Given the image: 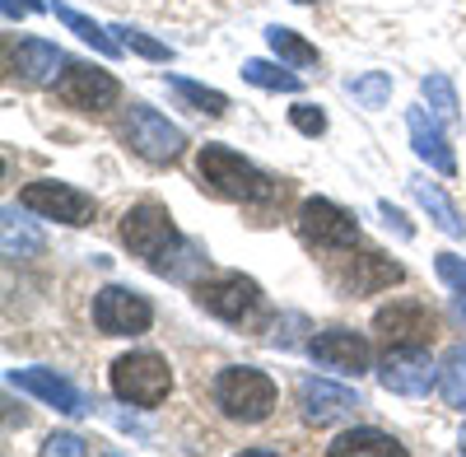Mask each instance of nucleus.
I'll return each instance as SVG.
<instances>
[{
    "mask_svg": "<svg viewBox=\"0 0 466 457\" xmlns=\"http://www.w3.org/2000/svg\"><path fill=\"white\" fill-rule=\"evenodd\" d=\"M197 173H201V182L210 187V192L224 197V201L266 206V201L280 197V182L266 178L257 164H248L238 149H228V145H206L201 159H197Z\"/></svg>",
    "mask_w": 466,
    "mask_h": 457,
    "instance_id": "1",
    "label": "nucleus"
},
{
    "mask_svg": "<svg viewBox=\"0 0 466 457\" xmlns=\"http://www.w3.org/2000/svg\"><path fill=\"white\" fill-rule=\"evenodd\" d=\"M122 243H127L136 257H145L154 271H168L173 252L182 248V234H177V224H173V215H168L164 206L145 201V206H131V210L122 215Z\"/></svg>",
    "mask_w": 466,
    "mask_h": 457,
    "instance_id": "2",
    "label": "nucleus"
},
{
    "mask_svg": "<svg viewBox=\"0 0 466 457\" xmlns=\"http://www.w3.org/2000/svg\"><path fill=\"white\" fill-rule=\"evenodd\" d=\"M215 406L228 415V421H243V425H257L276 411V383L261 373V369H224L215 378Z\"/></svg>",
    "mask_w": 466,
    "mask_h": 457,
    "instance_id": "3",
    "label": "nucleus"
},
{
    "mask_svg": "<svg viewBox=\"0 0 466 457\" xmlns=\"http://www.w3.org/2000/svg\"><path fill=\"white\" fill-rule=\"evenodd\" d=\"M112 392L122 401H131V406L149 411L173 392V373L154 350H136V355H122L112 364Z\"/></svg>",
    "mask_w": 466,
    "mask_h": 457,
    "instance_id": "4",
    "label": "nucleus"
},
{
    "mask_svg": "<svg viewBox=\"0 0 466 457\" xmlns=\"http://www.w3.org/2000/svg\"><path fill=\"white\" fill-rule=\"evenodd\" d=\"M197 303L219 322H252L261 313V289L238 271H219L210 280H197Z\"/></svg>",
    "mask_w": 466,
    "mask_h": 457,
    "instance_id": "5",
    "label": "nucleus"
},
{
    "mask_svg": "<svg viewBox=\"0 0 466 457\" xmlns=\"http://www.w3.org/2000/svg\"><path fill=\"white\" fill-rule=\"evenodd\" d=\"M127 145L149 164H168V159L182 155L187 136H182V127H173L164 117V112H154L149 103H131V112H127Z\"/></svg>",
    "mask_w": 466,
    "mask_h": 457,
    "instance_id": "6",
    "label": "nucleus"
},
{
    "mask_svg": "<svg viewBox=\"0 0 466 457\" xmlns=\"http://www.w3.org/2000/svg\"><path fill=\"white\" fill-rule=\"evenodd\" d=\"M19 206L43 215V219H61V224H94V215H98L94 197H85L80 187H70V182H52V178L28 182L19 192Z\"/></svg>",
    "mask_w": 466,
    "mask_h": 457,
    "instance_id": "7",
    "label": "nucleus"
},
{
    "mask_svg": "<svg viewBox=\"0 0 466 457\" xmlns=\"http://www.w3.org/2000/svg\"><path fill=\"white\" fill-rule=\"evenodd\" d=\"M373 331L387 340V350H420L434 340V313L415 299H397L387 309H378Z\"/></svg>",
    "mask_w": 466,
    "mask_h": 457,
    "instance_id": "8",
    "label": "nucleus"
},
{
    "mask_svg": "<svg viewBox=\"0 0 466 457\" xmlns=\"http://www.w3.org/2000/svg\"><path fill=\"white\" fill-rule=\"evenodd\" d=\"M56 94L80 112H107V107H116V98H122V85H116L107 70H94L89 61H66L61 80H56Z\"/></svg>",
    "mask_w": 466,
    "mask_h": 457,
    "instance_id": "9",
    "label": "nucleus"
},
{
    "mask_svg": "<svg viewBox=\"0 0 466 457\" xmlns=\"http://www.w3.org/2000/svg\"><path fill=\"white\" fill-rule=\"evenodd\" d=\"M94 322H98V331H107V336H140V331H149L154 309H149L145 294L122 289V285H107V289H98V299H94Z\"/></svg>",
    "mask_w": 466,
    "mask_h": 457,
    "instance_id": "10",
    "label": "nucleus"
},
{
    "mask_svg": "<svg viewBox=\"0 0 466 457\" xmlns=\"http://www.w3.org/2000/svg\"><path fill=\"white\" fill-rule=\"evenodd\" d=\"M299 234L313 243V248H350L360 239V224H355V215L350 210H340L336 201H327V197H308L303 201V210H299Z\"/></svg>",
    "mask_w": 466,
    "mask_h": 457,
    "instance_id": "11",
    "label": "nucleus"
},
{
    "mask_svg": "<svg viewBox=\"0 0 466 457\" xmlns=\"http://www.w3.org/2000/svg\"><path fill=\"white\" fill-rule=\"evenodd\" d=\"M308 350H313L318 364L340 369V373H364V369L373 364L369 340H364L360 331H350V327H327V331H318L313 340H308Z\"/></svg>",
    "mask_w": 466,
    "mask_h": 457,
    "instance_id": "12",
    "label": "nucleus"
},
{
    "mask_svg": "<svg viewBox=\"0 0 466 457\" xmlns=\"http://www.w3.org/2000/svg\"><path fill=\"white\" fill-rule=\"evenodd\" d=\"M331 280L345 289V294H378L387 285H397L401 280V266L397 261H387L382 252H355V257H345V266H331Z\"/></svg>",
    "mask_w": 466,
    "mask_h": 457,
    "instance_id": "13",
    "label": "nucleus"
},
{
    "mask_svg": "<svg viewBox=\"0 0 466 457\" xmlns=\"http://www.w3.org/2000/svg\"><path fill=\"white\" fill-rule=\"evenodd\" d=\"M299 406L308 425H336L350 411H360V392H350L340 383H327V378H303L299 383Z\"/></svg>",
    "mask_w": 466,
    "mask_h": 457,
    "instance_id": "14",
    "label": "nucleus"
},
{
    "mask_svg": "<svg viewBox=\"0 0 466 457\" xmlns=\"http://www.w3.org/2000/svg\"><path fill=\"white\" fill-rule=\"evenodd\" d=\"M378 383L387 392H397V397H430V388L439 383V373H434L430 355H420V350H392V355H387V364L378 369Z\"/></svg>",
    "mask_w": 466,
    "mask_h": 457,
    "instance_id": "15",
    "label": "nucleus"
},
{
    "mask_svg": "<svg viewBox=\"0 0 466 457\" xmlns=\"http://www.w3.org/2000/svg\"><path fill=\"white\" fill-rule=\"evenodd\" d=\"M10 388H19V392H28L37 401L56 406L61 415H85L89 411V401L80 397V388H70L66 378H56L52 369H10Z\"/></svg>",
    "mask_w": 466,
    "mask_h": 457,
    "instance_id": "16",
    "label": "nucleus"
},
{
    "mask_svg": "<svg viewBox=\"0 0 466 457\" xmlns=\"http://www.w3.org/2000/svg\"><path fill=\"white\" fill-rule=\"evenodd\" d=\"M406 127H410V145H415V155L430 164V168H439V173H457V159H452V145H448V136L439 131V112H424V107H410L406 112Z\"/></svg>",
    "mask_w": 466,
    "mask_h": 457,
    "instance_id": "17",
    "label": "nucleus"
},
{
    "mask_svg": "<svg viewBox=\"0 0 466 457\" xmlns=\"http://www.w3.org/2000/svg\"><path fill=\"white\" fill-rule=\"evenodd\" d=\"M15 66H19V75H24L28 85H56L66 56H61L56 43H43V37H24L19 52H15Z\"/></svg>",
    "mask_w": 466,
    "mask_h": 457,
    "instance_id": "18",
    "label": "nucleus"
},
{
    "mask_svg": "<svg viewBox=\"0 0 466 457\" xmlns=\"http://www.w3.org/2000/svg\"><path fill=\"white\" fill-rule=\"evenodd\" d=\"M327 452L331 457H401L406 448L382 430H345L336 443H327Z\"/></svg>",
    "mask_w": 466,
    "mask_h": 457,
    "instance_id": "19",
    "label": "nucleus"
},
{
    "mask_svg": "<svg viewBox=\"0 0 466 457\" xmlns=\"http://www.w3.org/2000/svg\"><path fill=\"white\" fill-rule=\"evenodd\" d=\"M410 192H415V201H420L424 210H430V219L443 228V234H452V239H461V234H466V224H461L457 206L448 201V192H443L439 182H424V178H415V182H410Z\"/></svg>",
    "mask_w": 466,
    "mask_h": 457,
    "instance_id": "20",
    "label": "nucleus"
},
{
    "mask_svg": "<svg viewBox=\"0 0 466 457\" xmlns=\"http://www.w3.org/2000/svg\"><path fill=\"white\" fill-rule=\"evenodd\" d=\"M243 80L257 85V89H270V94H299V75H289L276 61H261V56L243 61Z\"/></svg>",
    "mask_w": 466,
    "mask_h": 457,
    "instance_id": "21",
    "label": "nucleus"
},
{
    "mask_svg": "<svg viewBox=\"0 0 466 457\" xmlns=\"http://www.w3.org/2000/svg\"><path fill=\"white\" fill-rule=\"evenodd\" d=\"M52 10H56V19H61L70 33H80L85 43H94V52H103V56H116V52H122V43H116V37H107V28H98L89 15L70 10V5H52Z\"/></svg>",
    "mask_w": 466,
    "mask_h": 457,
    "instance_id": "22",
    "label": "nucleus"
},
{
    "mask_svg": "<svg viewBox=\"0 0 466 457\" xmlns=\"http://www.w3.org/2000/svg\"><path fill=\"white\" fill-rule=\"evenodd\" d=\"M439 392H443L448 406L466 411V346H452L448 350V360L439 369Z\"/></svg>",
    "mask_w": 466,
    "mask_h": 457,
    "instance_id": "23",
    "label": "nucleus"
},
{
    "mask_svg": "<svg viewBox=\"0 0 466 457\" xmlns=\"http://www.w3.org/2000/svg\"><path fill=\"white\" fill-rule=\"evenodd\" d=\"M266 43H270V52H276L280 61H289V66H318V47L303 43L294 28H280V24L266 28Z\"/></svg>",
    "mask_w": 466,
    "mask_h": 457,
    "instance_id": "24",
    "label": "nucleus"
},
{
    "mask_svg": "<svg viewBox=\"0 0 466 457\" xmlns=\"http://www.w3.org/2000/svg\"><path fill=\"white\" fill-rule=\"evenodd\" d=\"M345 89H350V98H355L360 107H387V98H392V75L369 70V75H355Z\"/></svg>",
    "mask_w": 466,
    "mask_h": 457,
    "instance_id": "25",
    "label": "nucleus"
},
{
    "mask_svg": "<svg viewBox=\"0 0 466 457\" xmlns=\"http://www.w3.org/2000/svg\"><path fill=\"white\" fill-rule=\"evenodd\" d=\"M168 85H173V94L177 98H187L197 112H210V117H219V112H228V98L219 94V89H206V85H191V80H182V75H168Z\"/></svg>",
    "mask_w": 466,
    "mask_h": 457,
    "instance_id": "26",
    "label": "nucleus"
},
{
    "mask_svg": "<svg viewBox=\"0 0 466 457\" xmlns=\"http://www.w3.org/2000/svg\"><path fill=\"white\" fill-rule=\"evenodd\" d=\"M420 94L430 98V107L439 112V122H457V89H452L448 75H424Z\"/></svg>",
    "mask_w": 466,
    "mask_h": 457,
    "instance_id": "27",
    "label": "nucleus"
},
{
    "mask_svg": "<svg viewBox=\"0 0 466 457\" xmlns=\"http://www.w3.org/2000/svg\"><path fill=\"white\" fill-rule=\"evenodd\" d=\"M434 271H439V280L452 289L457 313L466 318V261H461V257H452V252H439V257H434Z\"/></svg>",
    "mask_w": 466,
    "mask_h": 457,
    "instance_id": "28",
    "label": "nucleus"
},
{
    "mask_svg": "<svg viewBox=\"0 0 466 457\" xmlns=\"http://www.w3.org/2000/svg\"><path fill=\"white\" fill-rule=\"evenodd\" d=\"M28 252H43V234L19 224L15 210H5V257H28Z\"/></svg>",
    "mask_w": 466,
    "mask_h": 457,
    "instance_id": "29",
    "label": "nucleus"
},
{
    "mask_svg": "<svg viewBox=\"0 0 466 457\" xmlns=\"http://www.w3.org/2000/svg\"><path fill=\"white\" fill-rule=\"evenodd\" d=\"M112 33H122L116 43H122L127 52H136V56H149V61H173V52H168L164 43H154L149 33H136V28H112Z\"/></svg>",
    "mask_w": 466,
    "mask_h": 457,
    "instance_id": "30",
    "label": "nucleus"
},
{
    "mask_svg": "<svg viewBox=\"0 0 466 457\" xmlns=\"http://www.w3.org/2000/svg\"><path fill=\"white\" fill-rule=\"evenodd\" d=\"M289 122H294V131H303V136H322V131H327L322 107H313V103H299V107H289Z\"/></svg>",
    "mask_w": 466,
    "mask_h": 457,
    "instance_id": "31",
    "label": "nucleus"
},
{
    "mask_svg": "<svg viewBox=\"0 0 466 457\" xmlns=\"http://www.w3.org/2000/svg\"><path fill=\"white\" fill-rule=\"evenodd\" d=\"M43 452H47V457H56V452H70V457H80V452H89V443H85L80 434H52V439L43 443Z\"/></svg>",
    "mask_w": 466,
    "mask_h": 457,
    "instance_id": "32",
    "label": "nucleus"
},
{
    "mask_svg": "<svg viewBox=\"0 0 466 457\" xmlns=\"http://www.w3.org/2000/svg\"><path fill=\"white\" fill-rule=\"evenodd\" d=\"M378 210H382V219H387V224H392V228H397V234H401V239H410V224H406V215H401V210H397L392 201H382Z\"/></svg>",
    "mask_w": 466,
    "mask_h": 457,
    "instance_id": "33",
    "label": "nucleus"
},
{
    "mask_svg": "<svg viewBox=\"0 0 466 457\" xmlns=\"http://www.w3.org/2000/svg\"><path fill=\"white\" fill-rule=\"evenodd\" d=\"M37 10V0H5V19H28Z\"/></svg>",
    "mask_w": 466,
    "mask_h": 457,
    "instance_id": "34",
    "label": "nucleus"
},
{
    "mask_svg": "<svg viewBox=\"0 0 466 457\" xmlns=\"http://www.w3.org/2000/svg\"><path fill=\"white\" fill-rule=\"evenodd\" d=\"M294 5H313V0H294Z\"/></svg>",
    "mask_w": 466,
    "mask_h": 457,
    "instance_id": "35",
    "label": "nucleus"
},
{
    "mask_svg": "<svg viewBox=\"0 0 466 457\" xmlns=\"http://www.w3.org/2000/svg\"><path fill=\"white\" fill-rule=\"evenodd\" d=\"M461 452H466V430H461Z\"/></svg>",
    "mask_w": 466,
    "mask_h": 457,
    "instance_id": "36",
    "label": "nucleus"
}]
</instances>
